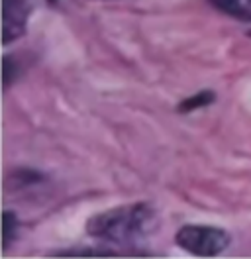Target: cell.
Wrapping results in <instances>:
<instances>
[{
  "mask_svg": "<svg viewBox=\"0 0 251 259\" xmlns=\"http://www.w3.org/2000/svg\"><path fill=\"white\" fill-rule=\"evenodd\" d=\"M18 73H20V61L12 57V55H4L2 57V81H4V91L18 79Z\"/></svg>",
  "mask_w": 251,
  "mask_h": 259,
  "instance_id": "ba28073f",
  "label": "cell"
},
{
  "mask_svg": "<svg viewBox=\"0 0 251 259\" xmlns=\"http://www.w3.org/2000/svg\"><path fill=\"white\" fill-rule=\"evenodd\" d=\"M18 187H33V185H39V183H44L46 181V175L44 173H39V171H35V169H18L14 173V177H12Z\"/></svg>",
  "mask_w": 251,
  "mask_h": 259,
  "instance_id": "52a82bcc",
  "label": "cell"
},
{
  "mask_svg": "<svg viewBox=\"0 0 251 259\" xmlns=\"http://www.w3.org/2000/svg\"><path fill=\"white\" fill-rule=\"evenodd\" d=\"M177 245L196 257H216L230 245V234L210 224H185L175 236Z\"/></svg>",
  "mask_w": 251,
  "mask_h": 259,
  "instance_id": "7a4b0ae2",
  "label": "cell"
},
{
  "mask_svg": "<svg viewBox=\"0 0 251 259\" xmlns=\"http://www.w3.org/2000/svg\"><path fill=\"white\" fill-rule=\"evenodd\" d=\"M214 100H216V95H214L212 91H200V93H196V95H192V97L183 98V100L179 102L177 110L181 114H190V112H194V110H198V108H204V106L212 104Z\"/></svg>",
  "mask_w": 251,
  "mask_h": 259,
  "instance_id": "5b68a950",
  "label": "cell"
},
{
  "mask_svg": "<svg viewBox=\"0 0 251 259\" xmlns=\"http://www.w3.org/2000/svg\"><path fill=\"white\" fill-rule=\"evenodd\" d=\"M30 4L26 0H2V44L20 39L28 30Z\"/></svg>",
  "mask_w": 251,
  "mask_h": 259,
  "instance_id": "3957f363",
  "label": "cell"
},
{
  "mask_svg": "<svg viewBox=\"0 0 251 259\" xmlns=\"http://www.w3.org/2000/svg\"><path fill=\"white\" fill-rule=\"evenodd\" d=\"M155 226V208L147 202H134L91 216L87 220V234L114 245H134L147 238Z\"/></svg>",
  "mask_w": 251,
  "mask_h": 259,
  "instance_id": "6da1fadb",
  "label": "cell"
},
{
  "mask_svg": "<svg viewBox=\"0 0 251 259\" xmlns=\"http://www.w3.org/2000/svg\"><path fill=\"white\" fill-rule=\"evenodd\" d=\"M218 12L237 22L251 24V0H208Z\"/></svg>",
  "mask_w": 251,
  "mask_h": 259,
  "instance_id": "277c9868",
  "label": "cell"
},
{
  "mask_svg": "<svg viewBox=\"0 0 251 259\" xmlns=\"http://www.w3.org/2000/svg\"><path fill=\"white\" fill-rule=\"evenodd\" d=\"M18 228H20V220L16 216V212L6 210L2 212V249L6 251L10 247V243L16 240L18 236Z\"/></svg>",
  "mask_w": 251,
  "mask_h": 259,
  "instance_id": "8992f818",
  "label": "cell"
},
{
  "mask_svg": "<svg viewBox=\"0 0 251 259\" xmlns=\"http://www.w3.org/2000/svg\"><path fill=\"white\" fill-rule=\"evenodd\" d=\"M247 35H249V37H251V30H249V33H247Z\"/></svg>",
  "mask_w": 251,
  "mask_h": 259,
  "instance_id": "30bf717a",
  "label": "cell"
},
{
  "mask_svg": "<svg viewBox=\"0 0 251 259\" xmlns=\"http://www.w3.org/2000/svg\"><path fill=\"white\" fill-rule=\"evenodd\" d=\"M49 2H57V0H49Z\"/></svg>",
  "mask_w": 251,
  "mask_h": 259,
  "instance_id": "9c48e42d",
  "label": "cell"
}]
</instances>
